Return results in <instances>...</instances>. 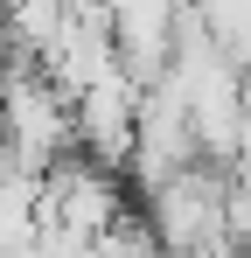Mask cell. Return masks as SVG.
<instances>
[{
    "mask_svg": "<svg viewBox=\"0 0 251 258\" xmlns=\"http://www.w3.org/2000/svg\"><path fill=\"white\" fill-rule=\"evenodd\" d=\"M147 223L161 237V251H230V181L203 168V154L167 181L147 188Z\"/></svg>",
    "mask_w": 251,
    "mask_h": 258,
    "instance_id": "obj_1",
    "label": "cell"
},
{
    "mask_svg": "<svg viewBox=\"0 0 251 258\" xmlns=\"http://www.w3.org/2000/svg\"><path fill=\"white\" fill-rule=\"evenodd\" d=\"M0 133H7V161L21 168H49L70 140H77V112H70V91L56 84L49 70L28 77H0Z\"/></svg>",
    "mask_w": 251,
    "mask_h": 258,
    "instance_id": "obj_2",
    "label": "cell"
}]
</instances>
